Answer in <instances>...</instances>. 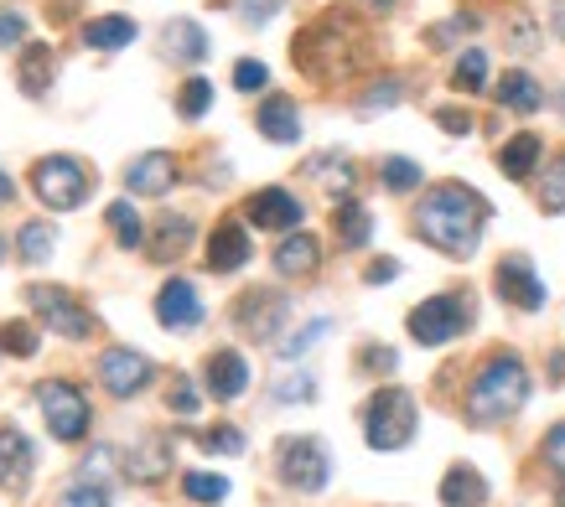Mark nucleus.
<instances>
[{"label":"nucleus","mask_w":565,"mask_h":507,"mask_svg":"<svg viewBox=\"0 0 565 507\" xmlns=\"http://www.w3.org/2000/svg\"><path fill=\"white\" fill-rule=\"evenodd\" d=\"M482 223H488V203L462 182L430 186L420 197V207H415V234L426 238L430 249H441L446 259H472Z\"/></svg>","instance_id":"obj_1"},{"label":"nucleus","mask_w":565,"mask_h":507,"mask_svg":"<svg viewBox=\"0 0 565 507\" xmlns=\"http://www.w3.org/2000/svg\"><path fill=\"white\" fill-rule=\"evenodd\" d=\"M524 399H530V368L514 353H493L472 373L467 414H472V424H503L524 409Z\"/></svg>","instance_id":"obj_2"},{"label":"nucleus","mask_w":565,"mask_h":507,"mask_svg":"<svg viewBox=\"0 0 565 507\" xmlns=\"http://www.w3.org/2000/svg\"><path fill=\"white\" fill-rule=\"evenodd\" d=\"M348 36H353V26H348L343 17H322L317 26H307V32L296 36V68L311 73L317 84L348 78V73H353V57H359V52H348Z\"/></svg>","instance_id":"obj_3"},{"label":"nucleus","mask_w":565,"mask_h":507,"mask_svg":"<svg viewBox=\"0 0 565 507\" xmlns=\"http://www.w3.org/2000/svg\"><path fill=\"white\" fill-rule=\"evenodd\" d=\"M363 440L374 451H399L415 440V399L405 389H379L363 409Z\"/></svg>","instance_id":"obj_4"},{"label":"nucleus","mask_w":565,"mask_h":507,"mask_svg":"<svg viewBox=\"0 0 565 507\" xmlns=\"http://www.w3.org/2000/svg\"><path fill=\"white\" fill-rule=\"evenodd\" d=\"M32 186L52 213H73V207L94 192V176H88V166L73 161V155H42L32 166Z\"/></svg>","instance_id":"obj_5"},{"label":"nucleus","mask_w":565,"mask_h":507,"mask_svg":"<svg viewBox=\"0 0 565 507\" xmlns=\"http://www.w3.org/2000/svg\"><path fill=\"white\" fill-rule=\"evenodd\" d=\"M36 404H42V420H47V430L63 440V445H78V440L88 435L94 409H88V393L78 389V384H68V378H47V384L36 389Z\"/></svg>","instance_id":"obj_6"},{"label":"nucleus","mask_w":565,"mask_h":507,"mask_svg":"<svg viewBox=\"0 0 565 507\" xmlns=\"http://www.w3.org/2000/svg\"><path fill=\"white\" fill-rule=\"evenodd\" d=\"M467 322H472L467 301L457 290H446V295H430V301H420L411 311V337L420 342V347H446V342L462 337Z\"/></svg>","instance_id":"obj_7"},{"label":"nucleus","mask_w":565,"mask_h":507,"mask_svg":"<svg viewBox=\"0 0 565 507\" xmlns=\"http://www.w3.org/2000/svg\"><path fill=\"white\" fill-rule=\"evenodd\" d=\"M275 472H280V482L296 492H322L332 466H327L322 440L291 435V440H280V451H275Z\"/></svg>","instance_id":"obj_8"},{"label":"nucleus","mask_w":565,"mask_h":507,"mask_svg":"<svg viewBox=\"0 0 565 507\" xmlns=\"http://www.w3.org/2000/svg\"><path fill=\"white\" fill-rule=\"evenodd\" d=\"M26 305H32V311L52 326V332H57V337L84 342L88 332H94V316H88V305H78L68 290H57V285H32V290H26Z\"/></svg>","instance_id":"obj_9"},{"label":"nucleus","mask_w":565,"mask_h":507,"mask_svg":"<svg viewBox=\"0 0 565 507\" xmlns=\"http://www.w3.org/2000/svg\"><path fill=\"white\" fill-rule=\"evenodd\" d=\"M291 316V295H280V290H244L239 305H234V322L249 332V337H280V326Z\"/></svg>","instance_id":"obj_10"},{"label":"nucleus","mask_w":565,"mask_h":507,"mask_svg":"<svg viewBox=\"0 0 565 507\" xmlns=\"http://www.w3.org/2000/svg\"><path fill=\"white\" fill-rule=\"evenodd\" d=\"M151 357L130 353V347H109V353L99 357V384L104 393H115V399H136V393H146V384H151Z\"/></svg>","instance_id":"obj_11"},{"label":"nucleus","mask_w":565,"mask_h":507,"mask_svg":"<svg viewBox=\"0 0 565 507\" xmlns=\"http://www.w3.org/2000/svg\"><path fill=\"white\" fill-rule=\"evenodd\" d=\"M493 285H498V295L509 305H519V311H540V305H545V285H540V274H534L530 254H503L493 270Z\"/></svg>","instance_id":"obj_12"},{"label":"nucleus","mask_w":565,"mask_h":507,"mask_svg":"<svg viewBox=\"0 0 565 507\" xmlns=\"http://www.w3.org/2000/svg\"><path fill=\"white\" fill-rule=\"evenodd\" d=\"M244 218L255 223V228H275V234H296L301 228V218H307V207L296 203L286 186H265V192H255L249 203H244Z\"/></svg>","instance_id":"obj_13"},{"label":"nucleus","mask_w":565,"mask_h":507,"mask_svg":"<svg viewBox=\"0 0 565 507\" xmlns=\"http://www.w3.org/2000/svg\"><path fill=\"white\" fill-rule=\"evenodd\" d=\"M32 440L21 435L17 424H0V492H11V497H21V492L32 487Z\"/></svg>","instance_id":"obj_14"},{"label":"nucleus","mask_w":565,"mask_h":507,"mask_svg":"<svg viewBox=\"0 0 565 507\" xmlns=\"http://www.w3.org/2000/svg\"><path fill=\"white\" fill-rule=\"evenodd\" d=\"M156 322L172 326V332H188V326L203 322V301H198L192 280H167L156 290Z\"/></svg>","instance_id":"obj_15"},{"label":"nucleus","mask_w":565,"mask_h":507,"mask_svg":"<svg viewBox=\"0 0 565 507\" xmlns=\"http://www.w3.org/2000/svg\"><path fill=\"white\" fill-rule=\"evenodd\" d=\"M172 182H177V161L167 151H146L125 166V186L136 197H161V192H172Z\"/></svg>","instance_id":"obj_16"},{"label":"nucleus","mask_w":565,"mask_h":507,"mask_svg":"<svg viewBox=\"0 0 565 507\" xmlns=\"http://www.w3.org/2000/svg\"><path fill=\"white\" fill-rule=\"evenodd\" d=\"M249 234H244L239 223L228 218V223H218V228H213V238H207V270L213 274H234V270H244V265H249Z\"/></svg>","instance_id":"obj_17"},{"label":"nucleus","mask_w":565,"mask_h":507,"mask_svg":"<svg viewBox=\"0 0 565 507\" xmlns=\"http://www.w3.org/2000/svg\"><path fill=\"white\" fill-rule=\"evenodd\" d=\"M259 136L275 140V145H296L301 140V109H296V99L270 94V99L259 104Z\"/></svg>","instance_id":"obj_18"},{"label":"nucleus","mask_w":565,"mask_h":507,"mask_svg":"<svg viewBox=\"0 0 565 507\" xmlns=\"http://www.w3.org/2000/svg\"><path fill=\"white\" fill-rule=\"evenodd\" d=\"M244 389H249V363H244L239 353L223 347V353L207 357V393H213V399L228 404V399H239Z\"/></svg>","instance_id":"obj_19"},{"label":"nucleus","mask_w":565,"mask_h":507,"mask_svg":"<svg viewBox=\"0 0 565 507\" xmlns=\"http://www.w3.org/2000/svg\"><path fill=\"white\" fill-rule=\"evenodd\" d=\"M317 265H322V244H317L311 234L296 228V234L280 238V249H275V270L286 274V280H301V274H311Z\"/></svg>","instance_id":"obj_20"},{"label":"nucleus","mask_w":565,"mask_h":507,"mask_svg":"<svg viewBox=\"0 0 565 507\" xmlns=\"http://www.w3.org/2000/svg\"><path fill=\"white\" fill-rule=\"evenodd\" d=\"M172 466V440L167 435H151L146 445H136L130 456H125V476L130 482H161Z\"/></svg>","instance_id":"obj_21"},{"label":"nucleus","mask_w":565,"mask_h":507,"mask_svg":"<svg viewBox=\"0 0 565 507\" xmlns=\"http://www.w3.org/2000/svg\"><path fill=\"white\" fill-rule=\"evenodd\" d=\"M540 155H545V140L534 136V130H519V136L498 151V166H503V176H509V182H524V176L540 166Z\"/></svg>","instance_id":"obj_22"},{"label":"nucleus","mask_w":565,"mask_h":507,"mask_svg":"<svg viewBox=\"0 0 565 507\" xmlns=\"http://www.w3.org/2000/svg\"><path fill=\"white\" fill-rule=\"evenodd\" d=\"M441 503L446 507H482L488 503V482H482V472H472V466H451V472L441 476Z\"/></svg>","instance_id":"obj_23"},{"label":"nucleus","mask_w":565,"mask_h":507,"mask_svg":"<svg viewBox=\"0 0 565 507\" xmlns=\"http://www.w3.org/2000/svg\"><path fill=\"white\" fill-rule=\"evenodd\" d=\"M17 84L26 99H42L52 84V47H42V42H26L21 47V68H17Z\"/></svg>","instance_id":"obj_24"},{"label":"nucleus","mask_w":565,"mask_h":507,"mask_svg":"<svg viewBox=\"0 0 565 507\" xmlns=\"http://www.w3.org/2000/svg\"><path fill=\"white\" fill-rule=\"evenodd\" d=\"M161 42H167V57H177V63H203L207 57V32L198 21H167Z\"/></svg>","instance_id":"obj_25"},{"label":"nucleus","mask_w":565,"mask_h":507,"mask_svg":"<svg viewBox=\"0 0 565 507\" xmlns=\"http://www.w3.org/2000/svg\"><path fill=\"white\" fill-rule=\"evenodd\" d=\"M192 234H198V228H192L188 213H167L151 234V259H177V254H188Z\"/></svg>","instance_id":"obj_26"},{"label":"nucleus","mask_w":565,"mask_h":507,"mask_svg":"<svg viewBox=\"0 0 565 507\" xmlns=\"http://www.w3.org/2000/svg\"><path fill=\"white\" fill-rule=\"evenodd\" d=\"M136 42V21L130 17H94L84 26V47H99V52H120Z\"/></svg>","instance_id":"obj_27"},{"label":"nucleus","mask_w":565,"mask_h":507,"mask_svg":"<svg viewBox=\"0 0 565 507\" xmlns=\"http://www.w3.org/2000/svg\"><path fill=\"white\" fill-rule=\"evenodd\" d=\"M332 234H338L343 249H363V244L374 238V218H369V207L338 203V213H332Z\"/></svg>","instance_id":"obj_28"},{"label":"nucleus","mask_w":565,"mask_h":507,"mask_svg":"<svg viewBox=\"0 0 565 507\" xmlns=\"http://www.w3.org/2000/svg\"><path fill=\"white\" fill-rule=\"evenodd\" d=\"M498 104H503V109H519V115H534V109L545 104V94H540V84H534L530 73H503Z\"/></svg>","instance_id":"obj_29"},{"label":"nucleus","mask_w":565,"mask_h":507,"mask_svg":"<svg viewBox=\"0 0 565 507\" xmlns=\"http://www.w3.org/2000/svg\"><path fill=\"white\" fill-rule=\"evenodd\" d=\"M52 249H57V234H52L47 223H26L17 234V259L21 265H42V259H52Z\"/></svg>","instance_id":"obj_30"},{"label":"nucleus","mask_w":565,"mask_h":507,"mask_svg":"<svg viewBox=\"0 0 565 507\" xmlns=\"http://www.w3.org/2000/svg\"><path fill=\"white\" fill-rule=\"evenodd\" d=\"M109 234H115V244H120V249H140L146 228H140V213H136V203H130V197L109 203Z\"/></svg>","instance_id":"obj_31"},{"label":"nucleus","mask_w":565,"mask_h":507,"mask_svg":"<svg viewBox=\"0 0 565 507\" xmlns=\"http://www.w3.org/2000/svg\"><path fill=\"white\" fill-rule=\"evenodd\" d=\"M451 84L462 88V94H482V88H488V52H482V47H467L462 57H457Z\"/></svg>","instance_id":"obj_32"},{"label":"nucleus","mask_w":565,"mask_h":507,"mask_svg":"<svg viewBox=\"0 0 565 507\" xmlns=\"http://www.w3.org/2000/svg\"><path fill=\"white\" fill-rule=\"evenodd\" d=\"M379 176H384V186H390V192H415V186H420V166H415L411 155H384Z\"/></svg>","instance_id":"obj_33"},{"label":"nucleus","mask_w":565,"mask_h":507,"mask_svg":"<svg viewBox=\"0 0 565 507\" xmlns=\"http://www.w3.org/2000/svg\"><path fill=\"white\" fill-rule=\"evenodd\" d=\"M182 492H188L192 503H223V497H228V476L188 472V476H182Z\"/></svg>","instance_id":"obj_34"},{"label":"nucleus","mask_w":565,"mask_h":507,"mask_svg":"<svg viewBox=\"0 0 565 507\" xmlns=\"http://www.w3.org/2000/svg\"><path fill=\"white\" fill-rule=\"evenodd\" d=\"M207 104H213V84H207V78H188V84H182V99H177L182 119H203Z\"/></svg>","instance_id":"obj_35"},{"label":"nucleus","mask_w":565,"mask_h":507,"mask_svg":"<svg viewBox=\"0 0 565 507\" xmlns=\"http://www.w3.org/2000/svg\"><path fill=\"white\" fill-rule=\"evenodd\" d=\"M540 207H545V213H565V155H555V166H550L545 182H540Z\"/></svg>","instance_id":"obj_36"},{"label":"nucleus","mask_w":565,"mask_h":507,"mask_svg":"<svg viewBox=\"0 0 565 507\" xmlns=\"http://www.w3.org/2000/svg\"><path fill=\"white\" fill-rule=\"evenodd\" d=\"M0 347H6L11 357H32V353H36L32 322H0Z\"/></svg>","instance_id":"obj_37"},{"label":"nucleus","mask_w":565,"mask_h":507,"mask_svg":"<svg viewBox=\"0 0 565 507\" xmlns=\"http://www.w3.org/2000/svg\"><path fill=\"white\" fill-rule=\"evenodd\" d=\"M57 507H109V492L99 487V482H88V476H78L63 497H57Z\"/></svg>","instance_id":"obj_38"},{"label":"nucleus","mask_w":565,"mask_h":507,"mask_svg":"<svg viewBox=\"0 0 565 507\" xmlns=\"http://www.w3.org/2000/svg\"><path fill=\"white\" fill-rule=\"evenodd\" d=\"M198 445H203V451H213V456H239L244 435L234 430V424H218V430H203V435H198Z\"/></svg>","instance_id":"obj_39"},{"label":"nucleus","mask_w":565,"mask_h":507,"mask_svg":"<svg viewBox=\"0 0 565 507\" xmlns=\"http://www.w3.org/2000/svg\"><path fill=\"white\" fill-rule=\"evenodd\" d=\"M399 78H379V84H369V94H359V109L363 115H374V109H390V104H399Z\"/></svg>","instance_id":"obj_40"},{"label":"nucleus","mask_w":565,"mask_h":507,"mask_svg":"<svg viewBox=\"0 0 565 507\" xmlns=\"http://www.w3.org/2000/svg\"><path fill=\"white\" fill-rule=\"evenodd\" d=\"M265 84H270V68H265V63H255V57L234 63V88H239V94H259Z\"/></svg>","instance_id":"obj_41"},{"label":"nucleus","mask_w":565,"mask_h":507,"mask_svg":"<svg viewBox=\"0 0 565 507\" xmlns=\"http://www.w3.org/2000/svg\"><path fill=\"white\" fill-rule=\"evenodd\" d=\"M275 399H280V404H291V399H317L311 373H286V384H275Z\"/></svg>","instance_id":"obj_42"},{"label":"nucleus","mask_w":565,"mask_h":507,"mask_svg":"<svg viewBox=\"0 0 565 507\" xmlns=\"http://www.w3.org/2000/svg\"><path fill=\"white\" fill-rule=\"evenodd\" d=\"M322 332H327V322H311V326H301L291 342H280V357H301L307 347H317L322 342Z\"/></svg>","instance_id":"obj_43"},{"label":"nucleus","mask_w":565,"mask_h":507,"mask_svg":"<svg viewBox=\"0 0 565 507\" xmlns=\"http://www.w3.org/2000/svg\"><path fill=\"white\" fill-rule=\"evenodd\" d=\"M167 404H172L177 414H182V420H192V414H198V389H192L188 378H177L172 393H167Z\"/></svg>","instance_id":"obj_44"},{"label":"nucleus","mask_w":565,"mask_h":507,"mask_svg":"<svg viewBox=\"0 0 565 507\" xmlns=\"http://www.w3.org/2000/svg\"><path fill=\"white\" fill-rule=\"evenodd\" d=\"M545 461H550V472L565 482V424H555L545 435Z\"/></svg>","instance_id":"obj_45"},{"label":"nucleus","mask_w":565,"mask_h":507,"mask_svg":"<svg viewBox=\"0 0 565 507\" xmlns=\"http://www.w3.org/2000/svg\"><path fill=\"white\" fill-rule=\"evenodd\" d=\"M21 42H26V21H21L17 11H0V52L21 47Z\"/></svg>","instance_id":"obj_46"},{"label":"nucleus","mask_w":565,"mask_h":507,"mask_svg":"<svg viewBox=\"0 0 565 507\" xmlns=\"http://www.w3.org/2000/svg\"><path fill=\"white\" fill-rule=\"evenodd\" d=\"M436 119L446 125V136H472V115L467 109H436Z\"/></svg>","instance_id":"obj_47"},{"label":"nucleus","mask_w":565,"mask_h":507,"mask_svg":"<svg viewBox=\"0 0 565 507\" xmlns=\"http://www.w3.org/2000/svg\"><path fill=\"white\" fill-rule=\"evenodd\" d=\"M275 11H280V0H249V6H244V21H249V26H265Z\"/></svg>","instance_id":"obj_48"},{"label":"nucleus","mask_w":565,"mask_h":507,"mask_svg":"<svg viewBox=\"0 0 565 507\" xmlns=\"http://www.w3.org/2000/svg\"><path fill=\"white\" fill-rule=\"evenodd\" d=\"M394 274H399V265H394V259H374V265L363 270V280H369V285H384V280H394Z\"/></svg>","instance_id":"obj_49"},{"label":"nucleus","mask_w":565,"mask_h":507,"mask_svg":"<svg viewBox=\"0 0 565 507\" xmlns=\"http://www.w3.org/2000/svg\"><path fill=\"white\" fill-rule=\"evenodd\" d=\"M363 368H384V373H390L394 368V353H390V347H363Z\"/></svg>","instance_id":"obj_50"},{"label":"nucleus","mask_w":565,"mask_h":507,"mask_svg":"<svg viewBox=\"0 0 565 507\" xmlns=\"http://www.w3.org/2000/svg\"><path fill=\"white\" fill-rule=\"evenodd\" d=\"M550 26H555V36L565 42V0H555V6H550Z\"/></svg>","instance_id":"obj_51"},{"label":"nucleus","mask_w":565,"mask_h":507,"mask_svg":"<svg viewBox=\"0 0 565 507\" xmlns=\"http://www.w3.org/2000/svg\"><path fill=\"white\" fill-rule=\"evenodd\" d=\"M550 373H555V384H565V353H550Z\"/></svg>","instance_id":"obj_52"},{"label":"nucleus","mask_w":565,"mask_h":507,"mask_svg":"<svg viewBox=\"0 0 565 507\" xmlns=\"http://www.w3.org/2000/svg\"><path fill=\"white\" fill-rule=\"evenodd\" d=\"M11 192H17V186H11V176L0 171V203H11Z\"/></svg>","instance_id":"obj_53"},{"label":"nucleus","mask_w":565,"mask_h":507,"mask_svg":"<svg viewBox=\"0 0 565 507\" xmlns=\"http://www.w3.org/2000/svg\"><path fill=\"white\" fill-rule=\"evenodd\" d=\"M363 6H374V11H390L394 0H363Z\"/></svg>","instance_id":"obj_54"},{"label":"nucleus","mask_w":565,"mask_h":507,"mask_svg":"<svg viewBox=\"0 0 565 507\" xmlns=\"http://www.w3.org/2000/svg\"><path fill=\"white\" fill-rule=\"evenodd\" d=\"M561 497H565V482H561Z\"/></svg>","instance_id":"obj_55"}]
</instances>
